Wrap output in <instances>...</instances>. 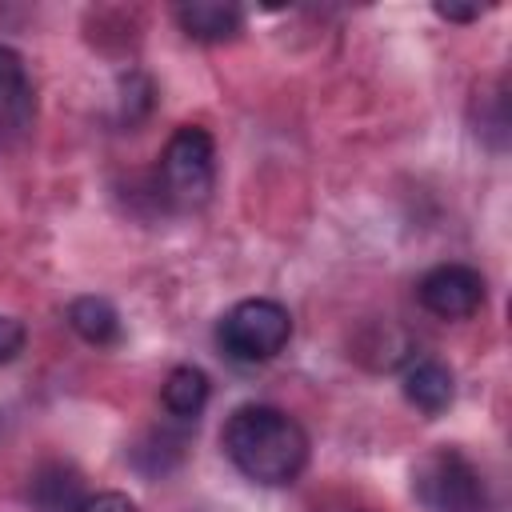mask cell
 Segmentation results:
<instances>
[{
	"label": "cell",
	"instance_id": "1",
	"mask_svg": "<svg viewBox=\"0 0 512 512\" xmlns=\"http://www.w3.org/2000/svg\"><path fill=\"white\" fill-rule=\"evenodd\" d=\"M232 468L264 488L292 484L308 464V432L276 404H240L220 432Z\"/></svg>",
	"mask_w": 512,
	"mask_h": 512
},
{
	"label": "cell",
	"instance_id": "2",
	"mask_svg": "<svg viewBox=\"0 0 512 512\" xmlns=\"http://www.w3.org/2000/svg\"><path fill=\"white\" fill-rule=\"evenodd\" d=\"M288 340H292V316L280 300H268V296L232 304L216 324L220 352L240 364H264V360L280 356L288 348Z\"/></svg>",
	"mask_w": 512,
	"mask_h": 512
},
{
	"label": "cell",
	"instance_id": "3",
	"mask_svg": "<svg viewBox=\"0 0 512 512\" xmlns=\"http://www.w3.org/2000/svg\"><path fill=\"white\" fill-rule=\"evenodd\" d=\"M160 196L176 208H200L216 184V144L200 124H180L160 152Z\"/></svg>",
	"mask_w": 512,
	"mask_h": 512
},
{
	"label": "cell",
	"instance_id": "4",
	"mask_svg": "<svg viewBox=\"0 0 512 512\" xmlns=\"http://www.w3.org/2000/svg\"><path fill=\"white\" fill-rule=\"evenodd\" d=\"M412 496L424 512H484L488 508L484 476L456 448H432L416 460Z\"/></svg>",
	"mask_w": 512,
	"mask_h": 512
},
{
	"label": "cell",
	"instance_id": "5",
	"mask_svg": "<svg viewBox=\"0 0 512 512\" xmlns=\"http://www.w3.org/2000/svg\"><path fill=\"white\" fill-rule=\"evenodd\" d=\"M416 300L440 320H468L484 304V276L472 264H436L420 276Z\"/></svg>",
	"mask_w": 512,
	"mask_h": 512
},
{
	"label": "cell",
	"instance_id": "6",
	"mask_svg": "<svg viewBox=\"0 0 512 512\" xmlns=\"http://www.w3.org/2000/svg\"><path fill=\"white\" fill-rule=\"evenodd\" d=\"M32 120H36V96H32L28 68L20 60V52L0 44V148L20 144L32 128Z\"/></svg>",
	"mask_w": 512,
	"mask_h": 512
},
{
	"label": "cell",
	"instance_id": "7",
	"mask_svg": "<svg viewBox=\"0 0 512 512\" xmlns=\"http://www.w3.org/2000/svg\"><path fill=\"white\" fill-rule=\"evenodd\" d=\"M452 396H456V380L444 360L420 356L404 368V400L412 408H420L424 416H440L452 404Z\"/></svg>",
	"mask_w": 512,
	"mask_h": 512
},
{
	"label": "cell",
	"instance_id": "8",
	"mask_svg": "<svg viewBox=\"0 0 512 512\" xmlns=\"http://www.w3.org/2000/svg\"><path fill=\"white\" fill-rule=\"evenodd\" d=\"M84 496V480L68 464H40L28 480V500L36 512H76Z\"/></svg>",
	"mask_w": 512,
	"mask_h": 512
},
{
	"label": "cell",
	"instance_id": "9",
	"mask_svg": "<svg viewBox=\"0 0 512 512\" xmlns=\"http://www.w3.org/2000/svg\"><path fill=\"white\" fill-rule=\"evenodd\" d=\"M208 396H212L208 372L196 368V364H176V368L164 376V384H160V404L168 408L172 420H184V424H192V420L204 412Z\"/></svg>",
	"mask_w": 512,
	"mask_h": 512
},
{
	"label": "cell",
	"instance_id": "10",
	"mask_svg": "<svg viewBox=\"0 0 512 512\" xmlns=\"http://www.w3.org/2000/svg\"><path fill=\"white\" fill-rule=\"evenodd\" d=\"M176 24L204 44H220L232 40L244 24V12L236 4H220V0H196V4H180L176 8Z\"/></svg>",
	"mask_w": 512,
	"mask_h": 512
},
{
	"label": "cell",
	"instance_id": "11",
	"mask_svg": "<svg viewBox=\"0 0 512 512\" xmlns=\"http://www.w3.org/2000/svg\"><path fill=\"white\" fill-rule=\"evenodd\" d=\"M68 328L84 340V344H96V348H108L120 340V312L112 308V300L104 296H76L64 312Z\"/></svg>",
	"mask_w": 512,
	"mask_h": 512
},
{
	"label": "cell",
	"instance_id": "12",
	"mask_svg": "<svg viewBox=\"0 0 512 512\" xmlns=\"http://www.w3.org/2000/svg\"><path fill=\"white\" fill-rule=\"evenodd\" d=\"M184 444H188V436L164 424V428L144 432V440H140V444H132V452H128V456H132V464H136L144 476H160V472H168L172 464H180Z\"/></svg>",
	"mask_w": 512,
	"mask_h": 512
},
{
	"label": "cell",
	"instance_id": "13",
	"mask_svg": "<svg viewBox=\"0 0 512 512\" xmlns=\"http://www.w3.org/2000/svg\"><path fill=\"white\" fill-rule=\"evenodd\" d=\"M28 344V332L16 316H0V364H12Z\"/></svg>",
	"mask_w": 512,
	"mask_h": 512
},
{
	"label": "cell",
	"instance_id": "14",
	"mask_svg": "<svg viewBox=\"0 0 512 512\" xmlns=\"http://www.w3.org/2000/svg\"><path fill=\"white\" fill-rule=\"evenodd\" d=\"M76 512H136V504L124 492H96V496H84Z\"/></svg>",
	"mask_w": 512,
	"mask_h": 512
},
{
	"label": "cell",
	"instance_id": "15",
	"mask_svg": "<svg viewBox=\"0 0 512 512\" xmlns=\"http://www.w3.org/2000/svg\"><path fill=\"white\" fill-rule=\"evenodd\" d=\"M436 16H444V20H472V16H480V8H456V4H436Z\"/></svg>",
	"mask_w": 512,
	"mask_h": 512
}]
</instances>
